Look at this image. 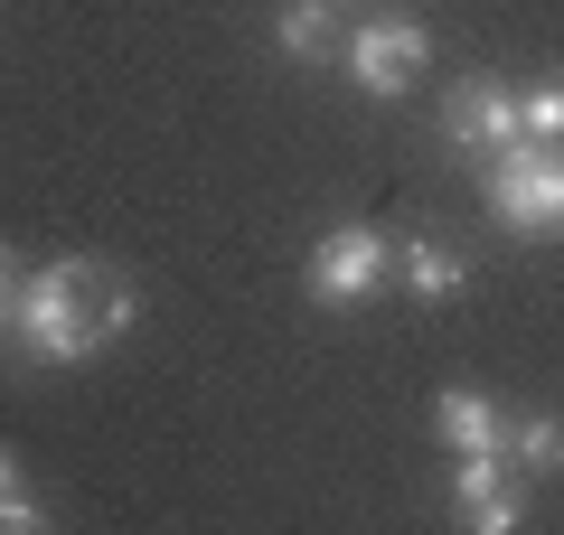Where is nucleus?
I'll return each instance as SVG.
<instances>
[{
  "label": "nucleus",
  "mask_w": 564,
  "mask_h": 535,
  "mask_svg": "<svg viewBox=\"0 0 564 535\" xmlns=\"http://www.w3.org/2000/svg\"><path fill=\"white\" fill-rule=\"evenodd\" d=\"M489 217L508 226V236H564V141H508V151H489Z\"/></svg>",
  "instance_id": "obj_2"
},
{
  "label": "nucleus",
  "mask_w": 564,
  "mask_h": 535,
  "mask_svg": "<svg viewBox=\"0 0 564 535\" xmlns=\"http://www.w3.org/2000/svg\"><path fill=\"white\" fill-rule=\"evenodd\" d=\"M10 301H20V273H10V254H0V329H10Z\"/></svg>",
  "instance_id": "obj_13"
},
{
  "label": "nucleus",
  "mask_w": 564,
  "mask_h": 535,
  "mask_svg": "<svg viewBox=\"0 0 564 535\" xmlns=\"http://www.w3.org/2000/svg\"><path fill=\"white\" fill-rule=\"evenodd\" d=\"M132 319H141L132 282H113L95 254H57L47 273L20 282V301H10V348H20L29 367H85V357H104L113 338H132Z\"/></svg>",
  "instance_id": "obj_1"
},
{
  "label": "nucleus",
  "mask_w": 564,
  "mask_h": 535,
  "mask_svg": "<svg viewBox=\"0 0 564 535\" xmlns=\"http://www.w3.org/2000/svg\"><path fill=\"white\" fill-rule=\"evenodd\" d=\"M518 132L527 141H564V76H536L518 95Z\"/></svg>",
  "instance_id": "obj_11"
},
{
  "label": "nucleus",
  "mask_w": 564,
  "mask_h": 535,
  "mask_svg": "<svg viewBox=\"0 0 564 535\" xmlns=\"http://www.w3.org/2000/svg\"><path fill=\"white\" fill-rule=\"evenodd\" d=\"M0 526H10V535H39V526H47V507H39L29 489H10V498H0Z\"/></svg>",
  "instance_id": "obj_12"
},
{
  "label": "nucleus",
  "mask_w": 564,
  "mask_h": 535,
  "mask_svg": "<svg viewBox=\"0 0 564 535\" xmlns=\"http://www.w3.org/2000/svg\"><path fill=\"white\" fill-rule=\"evenodd\" d=\"M20 489V451H10V441H0V498Z\"/></svg>",
  "instance_id": "obj_14"
},
{
  "label": "nucleus",
  "mask_w": 564,
  "mask_h": 535,
  "mask_svg": "<svg viewBox=\"0 0 564 535\" xmlns=\"http://www.w3.org/2000/svg\"><path fill=\"white\" fill-rule=\"evenodd\" d=\"M499 489H518V479H508V451H462V479H452L462 516H470V507H489Z\"/></svg>",
  "instance_id": "obj_10"
},
{
  "label": "nucleus",
  "mask_w": 564,
  "mask_h": 535,
  "mask_svg": "<svg viewBox=\"0 0 564 535\" xmlns=\"http://www.w3.org/2000/svg\"><path fill=\"white\" fill-rule=\"evenodd\" d=\"M329 10H348V0H329Z\"/></svg>",
  "instance_id": "obj_15"
},
{
  "label": "nucleus",
  "mask_w": 564,
  "mask_h": 535,
  "mask_svg": "<svg viewBox=\"0 0 564 535\" xmlns=\"http://www.w3.org/2000/svg\"><path fill=\"white\" fill-rule=\"evenodd\" d=\"M433 433H443L452 451H508V414L480 395V385H452V395L433 404Z\"/></svg>",
  "instance_id": "obj_6"
},
{
  "label": "nucleus",
  "mask_w": 564,
  "mask_h": 535,
  "mask_svg": "<svg viewBox=\"0 0 564 535\" xmlns=\"http://www.w3.org/2000/svg\"><path fill=\"white\" fill-rule=\"evenodd\" d=\"M386 273H395V244H386L377 226H329V236L311 244V263H302V282H311L321 310H358Z\"/></svg>",
  "instance_id": "obj_3"
},
{
  "label": "nucleus",
  "mask_w": 564,
  "mask_h": 535,
  "mask_svg": "<svg viewBox=\"0 0 564 535\" xmlns=\"http://www.w3.org/2000/svg\"><path fill=\"white\" fill-rule=\"evenodd\" d=\"M443 141H452V151H470V160L508 151V141H518V95H508L499 76H462L443 95Z\"/></svg>",
  "instance_id": "obj_5"
},
{
  "label": "nucleus",
  "mask_w": 564,
  "mask_h": 535,
  "mask_svg": "<svg viewBox=\"0 0 564 535\" xmlns=\"http://www.w3.org/2000/svg\"><path fill=\"white\" fill-rule=\"evenodd\" d=\"M339 66L367 85V95H404L414 66H423V20H395V10H386V20H358L339 39Z\"/></svg>",
  "instance_id": "obj_4"
},
{
  "label": "nucleus",
  "mask_w": 564,
  "mask_h": 535,
  "mask_svg": "<svg viewBox=\"0 0 564 535\" xmlns=\"http://www.w3.org/2000/svg\"><path fill=\"white\" fill-rule=\"evenodd\" d=\"M395 282H404V292H414V301H452V292H462V282H470V263L452 254V244L414 236V244H395Z\"/></svg>",
  "instance_id": "obj_7"
},
{
  "label": "nucleus",
  "mask_w": 564,
  "mask_h": 535,
  "mask_svg": "<svg viewBox=\"0 0 564 535\" xmlns=\"http://www.w3.org/2000/svg\"><path fill=\"white\" fill-rule=\"evenodd\" d=\"M273 39H282V57H329V47H339V10H329V0H292V10H282L273 20Z\"/></svg>",
  "instance_id": "obj_8"
},
{
  "label": "nucleus",
  "mask_w": 564,
  "mask_h": 535,
  "mask_svg": "<svg viewBox=\"0 0 564 535\" xmlns=\"http://www.w3.org/2000/svg\"><path fill=\"white\" fill-rule=\"evenodd\" d=\"M508 470L555 479V470H564V423H555V414H518V423H508Z\"/></svg>",
  "instance_id": "obj_9"
}]
</instances>
